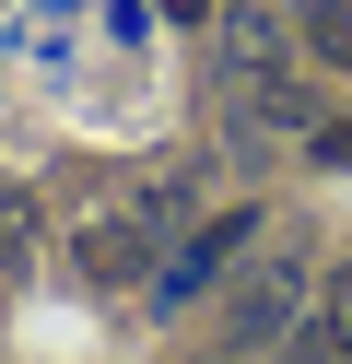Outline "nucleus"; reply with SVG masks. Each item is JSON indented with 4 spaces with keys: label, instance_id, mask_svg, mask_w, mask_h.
<instances>
[{
    "label": "nucleus",
    "instance_id": "1",
    "mask_svg": "<svg viewBox=\"0 0 352 364\" xmlns=\"http://www.w3.org/2000/svg\"><path fill=\"white\" fill-rule=\"evenodd\" d=\"M164 235H176V200H164V188H129V200H106V212L70 235V270H82V282H141Z\"/></svg>",
    "mask_w": 352,
    "mask_h": 364
},
{
    "label": "nucleus",
    "instance_id": "2",
    "mask_svg": "<svg viewBox=\"0 0 352 364\" xmlns=\"http://www.w3.org/2000/svg\"><path fill=\"white\" fill-rule=\"evenodd\" d=\"M294 317H305V270H294V259H258L247 282L223 294V341H235V353H270V341H294Z\"/></svg>",
    "mask_w": 352,
    "mask_h": 364
},
{
    "label": "nucleus",
    "instance_id": "3",
    "mask_svg": "<svg viewBox=\"0 0 352 364\" xmlns=\"http://www.w3.org/2000/svg\"><path fill=\"white\" fill-rule=\"evenodd\" d=\"M235 247H247V212H211V223H200V235H188V247H176V259H164V270H153V282H164V306H176V294H200V282H211V270H223V259H235Z\"/></svg>",
    "mask_w": 352,
    "mask_h": 364
},
{
    "label": "nucleus",
    "instance_id": "4",
    "mask_svg": "<svg viewBox=\"0 0 352 364\" xmlns=\"http://www.w3.org/2000/svg\"><path fill=\"white\" fill-rule=\"evenodd\" d=\"M294 364H352V270L317 282V317L294 329Z\"/></svg>",
    "mask_w": 352,
    "mask_h": 364
},
{
    "label": "nucleus",
    "instance_id": "5",
    "mask_svg": "<svg viewBox=\"0 0 352 364\" xmlns=\"http://www.w3.org/2000/svg\"><path fill=\"white\" fill-rule=\"evenodd\" d=\"M23 259H36V200H23L12 176H0V282H12Z\"/></svg>",
    "mask_w": 352,
    "mask_h": 364
},
{
    "label": "nucleus",
    "instance_id": "6",
    "mask_svg": "<svg viewBox=\"0 0 352 364\" xmlns=\"http://www.w3.org/2000/svg\"><path fill=\"white\" fill-rule=\"evenodd\" d=\"M305 48L352 71V0H305Z\"/></svg>",
    "mask_w": 352,
    "mask_h": 364
},
{
    "label": "nucleus",
    "instance_id": "7",
    "mask_svg": "<svg viewBox=\"0 0 352 364\" xmlns=\"http://www.w3.org/2000/svg\"><path fill=\"white\" fill-rule=\"evenodd\" d=\"M153 12H176V24H200V0H153Z\"/></svg>",
    "mask_w": 352,
    "mask_h": 364
}]
</instances>
